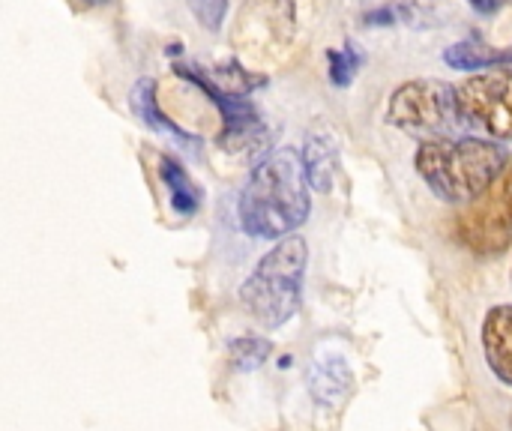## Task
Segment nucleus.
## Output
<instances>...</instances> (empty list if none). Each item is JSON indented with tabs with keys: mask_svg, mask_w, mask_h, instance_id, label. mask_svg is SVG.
Here are the masks:
<instances>
[{
	"mask_svg": "<svg viewBox=\"0 0 512 431\" xmlns=\"http://www.w3.org/2000/svg\"><path fill=\"white\" fill-rule=\"evenodd\" d=\"M309 177L303 156L291 147L267 153L249 174L237 198L240 228L255 240H282L309 219Z\"/></svg>",
	"mask_w": 512,
	"mask_h": 431,
	"instance_id": "1",
	"label": "nucleus"
},
{
	"mask_svg": "<svg viewBox=\"0 0 512 431\" xmlns=\"http://www.w3.org/2000/svg\"><path fill=\"white\" fill-rule=\"evenodd\" d=\"M507 165V147L474 135L429 138L414 156V168L432 195L456 207L474 204L480 195H486Z\"/></svg>",
	"mask_w": 512,
	"mask_h": 431,
	"instance_id": "2",
	"label": "nucleus"
},
{
	"mask_svg": "<svg viewBox=\"0 0 512 431\" xmlns=\"http://www.w3.org/2000/svg\"><path fill=\"white\" fill-rule=\"evenodd\" d=\"M306 267L309 243L300 234L282 237L255 264L252 276L240 288V303L258 327L276 330L300 312Z\"/></svg>",
	"mask_w": 512,
	"mask_h": 431,
	"instance_id": "3",
	"label": "nucleus"
},
{
	"mask_svg": "<svg viewBox=\"0 0 512 431\" xmlns=\"http://www.w3.org/2000/svg\"><path fill=\"white\" fill-rule=\"evenodd\" d=\"M384 120L423 141L453 138L471 129L459 105V90L438 78H414L399 84L387 102Z\"/></svg>",
	"mask_w": 512,
	"mask_h": 431,
	"instance_id": "4",
	"label": "nucleus"
},
{
	"mask_svg": "<svg viewBox=\"0 0 512 431\" xmlns=\"http://www.w3.org/2000/svg\"><path fill=\"white\" fill-rule=\"evenodd\" d=\"M174 75L189 81L192 87H198L222 114V132L216 138V144L228 153L237 156H252L261 153L264 141H267V126L261 120V111L243 96V93H228L225 87H219L213 81V75L201 66H189V63H177Z\"/></svg>",
	"mask_w": 512,
	"mask_h": 431,
	"instance_id": "5",
	"label": "nucleus"
},
{
	"mask_svg": "<svg viewBox=\"0 0 512 431\" xmlns=\"http://www.w3.org/2000/svg\"><path fill=\"white\" fill-rule=\"evenodd\" d=\"M459 240L477 255H501L512 243V162L495 186L456 219Z\"/></svg>",
	"mask_w": 512,
	"mask_h": 431,
	"instance_id": "6",
	"label": "nucleus"
},
{
	"mask_svg": "<svg viewBox=\"0 0 512 431\" xmlns=\"http://www.w3.org/2000/svg\"><path fill=\"white\" fill-rule=\"evenodd\" d=\"M459 105L471 129H483L495 141H512V69L492 66L459 87Z\"/></svg>",
	"mask_w": 512,
	"mask_h": 431,
	"instance_id": "7",
	"label": "nucleus"
},
{
	"mask_svg": "<svg viewBox=\"0 0 512 431\" xmlns=\"http://www.w3.org/2000/svg\"><path fill=\"white\" fill-rule=\"evenodd\" d=\"M480 339H483V354H486L492 375L504 387H512V303L486 312Z\"/></svg>",
	"mask_w": 512,
	"mask_h": 431,
	"instance_id": "8",
	"label": "nucleus"
},
{
	"mask_svg": "<svg viewBox=\"0 0 512 431\" xmlns=\"http://www.w3.org/2000/svg\"><path fill=\"white\" fill-rule=\"evenodd\" d=\"M129 108H132V114H135L144 126H150L153 132L171 138L174 144H183V147H195V144H198V135H192V132H186L183 126H177V123L159 108V96H156V81H153V78L135 81V87H132V93H129Z\"/></svg>",
	"mask_w": 512,
	"mask_h": 431,
	"instance_id": "9",
	"label": "nucleus"
},
{
	"mask_svg": "<svg viewBox=\"0 0 512 431\" xmlns=\"http://www.w3.org/2000/svg\"><path fill=\"white\" fill-rule=\"evenodd\" d=\"M306 177L315 192H330L336 171H339V144L330 132H309L303 147Z\"/></svg>",
	"mask_w": 512,
	"mask_h": 431,
	"instance_id": "10",
	"label": "nucleus"
},
{
	"mask_svg": "<svg viewBox=\"0 0 512 431\" xmlns=\"http://www.w3.org/2000/svg\"><path fill=\"white\" fill-rule=\"evenodd\" d=\"M159 177L168 189V201L174 207L177 216H195L201 207V186L189 177V171L174 159V156H162L159 159Z\"/></svg>",
	"mask_w": 512,
	"mask_h": 431,
	"instance_id": "11",
	"label": "nucleus"
},
{
	"mask_svg": "<svg viewBox=\"0 0 512 431\" xmlns=\"http://www.w3.org/2000/svg\"><path fill=\"white\" fill-rule=\"evenodd\" d=\"M444 60L447 66L453 69H462V72H483V69H492L504 60H512V48H492L486 39H480L477 33L465 36L462 42H453L447 51H444Z\"/></svg>",
	"mask_w": 512,
	"mask_h": 431,
	"instance_id": "12",
	"label": "nucleus"
},
{
	"mask_svg": "<svg viewBox=\"0 0 512 431\" xmlns=\"http://www.w3.org/2000/svg\"><path fill=\"white\" fill-rule=\"evenodd\" d=\"M309 390L312 396L321 402V405H339L348 390H351V372L342 360H327V363H318L315 372L309 375Z\"/></svg>",
	"mask_w": 512,
	"mask_h": 431,
	"instance_id": "13",
	"label": "nucleus"
},
{
	"mask_svg": "<svg viewBox=\"0 0 512 431\" xmlns=\"http://www.w3.org/2000/svg\"><path fill=\"white\" fill-rule=\"evenodd\" d=\"M360 63H363V54H360L351 42H345L342 48H330V51H327L330 84H333V87H348V84L354 81Z\"/></svg>",
	"mask_w": 512,
	"mask_h": 431,
	"instance_id": "14",
	"label": "nucleus"
},
{
	"mask_svg": "<svg viewBox=\"0 0 512 431\" xmlns=\"http://www.w3.org/2000/svg\"><path fill=\"white\" fill-rule=\"evenodd\" d=\"M270 351H273V345H270L267 339L246 336V339L231 342V363H234V369H240V372H252V369H258V366L267 363Z\"/></svg>",
	"mask_w": 512,
	"mask_h": 431,
	"instance_id": "15",
	"label": "nucleus"
},
{
	"mask_svg": "<svg viewBox=\"0 0 512 431\" xmlns=\"http://www.w3.org/2000/svg\"><path fill=\"white\" fill-rule=\"evenodd\" d=\"M189 12L207 33H219L228 15V0H186Z\"/></svg>",
	"mask_w": 512,
	"mask_h": 431,
	"instance_id": "16",
	"label": "nucleus"
},
{
	"mask_svg": "<svg viewBox=\"0 0 512 431\" xmlns=\"http://www.w3.org/2000/svg\"><path fill=\"white\" fill-rule=\"evenodd\" d=\"M468 3H471V9L480 12V15H495V12L501 9V0H468Z\"/></svg>",
	"mask_w": 512,
	"mask_h": 431,
	"instance_id": "17",
	"label": "nucleus"
},
{
	"mask_svg": "<svg viewBox=\"0 0 512 431\" xmlns=\"http://www.w3.org/2000/svg\"><path fill=\"white\" fill-rule=\"evenodd\" d=\"M84 3H90V6H99V3H108V0H84Z\"/></svg>",
	"mask_w": 512,
	"mask_h": 431,
	"instance_id": "18",
	"label": "nucleus"
}]
</instances>
